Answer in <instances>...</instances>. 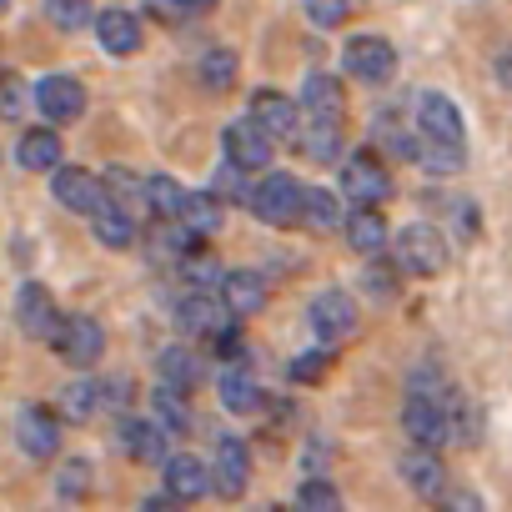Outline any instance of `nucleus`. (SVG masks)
Segmentation results:
<instances>
[{
    "instance_id": "13",
    "label": "nucleus",
    "mask_w": 512,
    "mask_h": 512,
    "mask_svg": "<svg viewBox=\"0 0 512 512\" xmlns=\"http://www.w3.org/2000/svg\"><path fill=\"white\" fill-rule=\"evenodd\" d=\"M36 111H41L51 126L76 121V116L86 111V91H81V81H71V76H46V81H36Z\"/></svg>"
},
{
    "instance_id": "45",
    "label": "nucleus",
    "mask_w": 512,
    "mask_h": 512,
    "mask_svg": "<svg viewBox=\"0 0 512 512\" xmlns=\"http://www.w3.org/2000/svg\"><path fill=\"white\" fill-rule=\"evenodd\" d=\"M327 367H332V352H302L292 362V382H317V377H327Z\"/></svg>"
},
{
    "instance_id": "5",
    "label": "nucleus",
    "mask_w": 512,
    "mask_h": 512,
    "mask_svg": "<svg viewBox=\"0 0 512 512\" xmlns=\"http://www.w3.org/2000/svg\"><path fill=\"white\" fill-rule=\"evenodd\" d=\"M342 191L352 196V206H382L392 196V176H387V166L372 151H357L342 166Z\"/></svg>"
},
{
    "instance_id": "20",
    "label": "nucleus",
    "mask_w": 512,
    "mask_h": 512,
    "mask_svg": "<svg viewBox=\"0 0 512 512\" xmlns=\"http://www.w3.org/2000/svg\"><path fill=\"white\" fill-rule=\"evenodd\" d=\"M96 41L111 56H136L141 51V21L131 11H101L96 16Z\"/></svg>"
},
{
    "instance_id": "28",
    "label": "nucleus",
    "mask_w": 512,
    "mask_h": 512,
    "mask_svg": "<svg viewBox=\"0 0 512 512\" xmlns=\"http://www.w3.org/2000/svg\"><path fill=\"white\" fill-rule=\"evenodd\" d=\"M216 392H221V407L236 412V417H246V412L262 407V387L251 382V372H226V377L216 382Z\"/></svg>"
},
{
    "instance_id": "51",
    "label": "nucleus",
    "mask_w": 512,
    "mask_h": 512,
    "mask_svg": "<svg viewBox=\"0 0 512 512\" xmlns=\"http://www.w3.org/2000/svg\"><path fill=\"white\" fill-rule=\"evenodd\" d=\"M0 11H6V0H0Z\"/></svg>"
},
{
    "instance_id": "33",
    "label": "nucleus",
    "mask_w": 512,
    "mask_h": 512,
    "mask_svg": "<svg viewBox=\"0 0 512 512\" xmlns=\"http://www.w3.org/2000/svg\"><path fill=\"white\" fill-rule=\"evenodd\" d=\"M101 402H106V397H101V382H86V377H81V382H71V387L61 392V417H66V422H86Z\"/></svg>"
},
{
    "instance_id": "23",
    "label": "nucleus",
    "mask_w": 512,
    "mask_h": 512,
    "mask_svg": "<svg viewBox=\"0 0 512 512\" xmlns=\"http://www.w3.org/2000/svg\"><path fill=\"white\" fill-rule=\"evenodd\" d=\"M16 161H21L26 171H56V166H61V136H56V126L26 131V136L16 141Z\"/></svg>"
},
{
    "instance_id": "8",
    "label": "nucleus",
    "mask_w": 512,
    "mask_h": 512,
    "mask_svg": "<svg viewBox=\"0 0 512 512\" xmlns=\"http://www.w3.org/2000/svg\"><path fill=\"white\" fill-rule=\"evenodd\" d=\"M307 322L312 332L327 342V347H342L352 332H357V302L347 292H322L312 307H307Z\"/></svg>"
},
{
    "instance_id": "7",
    "label": "nucleus",
    "mask_w": 512,
    "mask_h": 512,
    "mask_svg": "<svg viewBox=\"0 0 512 512\" xmlns=\"http://www.w3.org/2000/svg\"><path fill=\"white\" fill-rule=\"evenodd\" d=\"M56 181H51V196L66 206V211H81V216H96L111 196H106V181H96L91 171H81V166H56L51 171Z\"/></svg>"
},
{
    "instance_id": "34",
    "label": "nucleus",
    "mask_w": 512,
    "mask_h": 512,
    "mask_svg": "<svg viewBox=\"0 0 512 512\" xmlns=\"http://www.w3.org/2000/svg\"><path fill=\"white\" fill-rule=\"evenodd\" d=\"M302 221H307L312 231H337V226H342L337 196H332V191H307V196H302Z\"/></svg>"
},
{
    "instance_id": "25",
    "label": "nucleus",
    "mask_w": 512,
    "mask_h": 512,
    "mask_svg": "<svg viewBox=\"0 0 512 512\" xmlns=\"http://www.w3.org/2000/svg\"><path fill=\"white\" fill-rule=\"evenodd\" d=\"M156 377H161L166 387L191 392V387L201 382V357H196V352H186V347H166V352L156 357Z\"/></svg>"
},
{
    "instance_id": "10",
    "label": "nucleus",
    "mask_w": 512,
    "mask_h": 512,
    "mask_svg": "<svg viewBox=\"0 0 512 512\" xmlns=\"http://www.w3.org/2000/svg\"><path fill=\"white\" fill-rule=\"evenodd\" d=\"M166 437H171V432H166L156 417H151V422H146V417H121V427H116L121 452H126L131 462H151V467H156V462L166 467V457H171Z\"/></svg>"
},
{
    "instance_id": "6",
    "label": "nucleus",
    "mask_w": 512,
    "mask_h": 512,
    "mask_svg": "<svg viewBox=\"0 0 512 512\" xmlns=\"http://www.w3.org/2000/svg\"><path fill=\"white\" fill-rule=\"evenodd\" d=\"M51 347H56V357L71 362V367H96L101 352H106V332H101L96 317H66Z\"/></svg>"
},
{
    "instance_id": "42",
    "label": "nucleus",
    "mask_w": 512,
    "mask_h": 512,
    "mask_svg": "<svg viewBox=\"0 0 512 512\" xmlns=\"http://www.w3.org/2000/svg\"><path fill=\"white\" fill-rule=\"evenodd\" d=\"M56 492L61 497H86L91 492V467L76 457V462H66L61 472H56Z\"/></svg>"
},
{
    "instance_id": "3",
    "label": "nucleus",
    "mask_w": 512,
    "mask_h": 512,
    "mask_svg": "<svg viewBox=\"0 0 512 512\" xmlns=\"http://www.w3.org/2000/svg\"><path fill=\"white\" fill-rule=\"evenodd\" d=\"M176 327L186 332V337H221V332H231L236 327V312L226 307V297L221 292H211V287H196V292H186L181 302H176Z\"/></svg>"
},
{
    "instance_id": "11",
    "label": "nucleus",
    "mask_w": 512,
    "mask_h": 512,
    "mask_svg": "<svg viewBox=\"0 0 512 512\" xmlns=\"http://www.w3.org/2000/svg\"><path fill=\"white\" fill-rule=\"evenodd\" d=\"M16 442H21V452L36 457V462L56 457V452H61V417H56L51 407H26V412L16 417Z\"/></svg>"
},
{
    "instance_id": "24",
    "label": "nucleus",
    "mask_w": 512,
    "mask_h": 512,
    "mask_svg": "<svg viewBox=\"0 0 512 512\" xmlns=\"http://www.w3.org/2000/svg\"><path fill=\"white\" fill-rule=\"evenodd\" d=\"M91 231H96V241L101 246H131L136 241V216L126 211V206H116V201H106L96 216H91Z\"/></svg>"
},
{
    "instance_id": "35",
    "label": "nucleus",
    "mask_w": 512,
    "mask_h": 512,
    "mask_svg": "<svg viewBox=\"0 0 512 512\" xmlns=\"http://www.w3.org/2000/svg\"><path fill=\"white\" fill-rule=\"evenodd\" d=\"M417 166L432 171V176H447V171H462V146H442V141H427L417 146Z\"/></svg>"
},
{
    "instance_id": "32",
    "label": "nucleus",
    "mask_w": 512,
    "mask_h": 512,
    "mask_svg": "<svg viewBox=\"0 0 512 512\" xmlns=\"http://www.w3.org/2000/svg\"><path fill=\"white\" fill-rule=\"evenodd\" d=\"M181 201H186V191L171 176H146V206L156 211V221H176L181 216Z\"/></svg>"
},
{
    "instance_id": "31",
    "label": "nucleus",
    "mask_w": 512,
    "mask_h": 512,
    "mask_svg": "<svg viewBox=\"0 0 512 512\" xmlns=\"http://www.w3.org/2000/svg\"><path fill=\"white\" fill-rule=\"evenodd\" d=\"M302 101H307V111H317V116H337V111H342V81L327 76V71H312L307 86H302Z\"/></svg>"
},
{
    "instance_id": "1",
    "label": "nucleus",
    "mask_w": 512,
    "mask_h": 512,
    "mask_svg": "<svg viewBox=\"0 0 512 512\" xmlns=\"http://www.w3.org/2000/svg\"><path fill=\"white\" fill-rule=\"evenodd\" d=\"M457 392H437V397H422L412 392L407 407H402V427L417 447H447L457 437Z\"/></svg>"
},
{
    "instance_id": "21",
    "label": "nucleus",
    "mask_w": 512,
    "mask_h": 512,
    "mask_svg": "<svg viewBox=\"0 0 512 512\" xmlns=\"http://www.w3.org/2000/svg\"><path fill=\"white\" fill-rule=\"evenodd\" d=\"M297 146H302V156H312L317 166L337 161V156H342V121H337V116H317V111H312V121L297 131Z\"/></svg>"
},
{
    "instance_id": "43",
    "label": "nucleus",
    "mask_w": 512,
    "mask_h": 512,
    "mask_svg": "<svg viewBox=\"0 0 512 512\" xmlns=\"http://www.w3.org/2000/svg\"><path fill=\"white\" fill-rule=\"evenodd\" d=\"M347 11H352V0H307V16H312V26H322V31L342 26Z\"/></svg>"
},
{
    "instance_id": "9",
    "label": "nucleus",
    "mask_w": 512,
    "mask_h": 512,
    "mask_svg": "<svg viewBox=\"0 0 512 512\" xmlns=\"http://www.w3.org/2000/svg\"><path fill=\"white\" fill-rule=\"evenodd\" d=\"M16 322H21L26 337H36V342H56V332H61L66 317L56 312V302H51V292H46L41 282H26L21 297H16Z\"/></svg>"
},
{
    "instance_id": "44",
    "label": "nucleus",
    "mask_w": 512,
    "mask_h": 512,
    "mask_svg": "<svg viewBox=\"0 0 512 512\" xmlns=\"http://www.w3.org/2000/svg\"><path fill=\"white\" fill-rule=\"evenodd\" d=\"M211 181H216L211 191H216L221 201H251V191L241 186V166H236V161H226V166H221V171H216Z\"/></svg>"
},
{
    "instance_id": "22",
    "label": "nucleus",
    "mask_w": 512,
    "mask_h": 512,
    "mask_svg": "<svg viewBox=\"0 0 512 512\" xmlns=\"http://www.w3.org/2000/svg\"><path fill=\"white\" fill-rule=\"evenodd\" d=\"M221 297L236 317H251L267 307V277L262 272H226L221 277Z\"/></svg>"
},
{
    "instance_id": "26",
    "label": "nucleus",
    "mask_w": 512,
    "mask_h": 512,
    "mask_svg": "<svg viewBox=\"0 0 512 512\" xmlns=\"http://www.w3.org/2000/svg\"><path fill=\"white\" fill-rule=\"evenodd\" d=\"M347 241H352V251L377 256V251L387 246V221H382L372 206H357V211L347 216Z\"/></svg>"
},
{
    "instance_id": "27",
    "label": "nucleus",
    "mask_w": 512,
    "mask_h": 512,
    "mask_svg": "<svg viewBox=\"0 0 512 512\" xmlns=\"http://www.w3.org/2000/svg\"><path fill=\"white\" fill-rule=\"evenodd\" d=\"M151 412H156V422H161L166 432H186V427H191V402H186L181 387L156 382V392H151Z\"/></svg>"
},
{
    "instance_id": "38",
    "label": "nucleus",
    "mask_w": 512,
    "mask_h": 512,
    "mask_svg": "<svg viewBox=\"0 0 512 512\" xmlns=\"http://www.w3.org/2000/svg\"><path fill=\"white\" fill-rule=\"evenodd\" d=\"M31 101H36V91H26L21 76H11V71L0 76V121H21Z\"/></svg>"
},
{
    "instance_id": "17",
    "label": "nucleus",
    "mask_w": 512,
    "mask_h": 512,
    "mask_svg": "<svg viewBox=\"0 0 512 512\" xmlns=\"http://www.w3.org/2000/svg\"><path fill=\"white\" fill-rule=\"evenodd\" d=\"M417 131L427 136V141H442V146H462V116H457V106L447 101V96H437V91H427L422 101H417Z\"/></svg>"
},
{
    "instance_id": "18",
    "label": "nucleus",
    "mask_w": 512,
    "mask_h": 512,
    "mask_svg": "<svg viewBox=\"0 0 512 512\" xmlns=\"http://www.w3.org/2000/svg\"><path fill=\"white\" fill-rule=\"evenodd\" d=\"M251 121L262 126L272 141H292V136L302 131V121H297V101H287L282 91H256V96H251Z\"/></svg>"
},
{
    "instance_id": "36",
    "label": "nucleus",
    "mask_w": 512,
    "mask_h": 512,
    "mask_svg": "<svg viewBox=\"0 0 512 512\" xmlns=\"http://www.w3.org/2000/svg\"><path fill=\"white\" fill-rule=\"evenodd\" d=\"M297 512H342V492L322 477H307L297 492Z\"/></svg>"
},
{
    "instance_id": "30",
    "label": "nucleus",
    "mask_w": 512,
    "mask_h": 512,
    "mask_svg": "<svg viewBox=\"0 0 512 512\" xmlns=\"http://www.w3.org/2000/svg\"><path fill=\"white\" fill-rule=\"evenodd\" d=\"M101 181H106V196H111L116 206H126L131 216H136V211H151V206H146V181H141V176H131L126 166H111Z\"/></svg>"
},
{
    "instance_id": "19",
    "label": "nucleus",
    "mask_w": 512,
    "mask_h": 512,
    "mask_svg": "<svg viewBox=\"0 0 512 512\" xmlns=\"http://www.w3.org/2000/svg\"><path fill=\"white\" fill-rule=\"evenodd\" d=\"M166 492H171L176 502H196V497H206V492H211V467H206L201 457H191V452L166 457Z\"/></svg>"
},
{
    "instance_id": "40",
    "label": "nucleus",
    "mask_w": 512,
    "mask_h": 512,
    "mask_svg": "<svg viewBox=\"0 0 512 512\" xmlns=\"http://www.w3.org/2000/svg\"><path fill=\"white\" fill-rule=\"evenodd\" d=\"M201 81H206L211 91H226V86L236 81V56H231V51H206V61H201Z\"/></svg>"
},
{
    "instance_id": "41",
    "label": "nucleus",
    "mask_w": 512,
    "mask_h": 512,
    "mask_svg": "<svg viewBox=\"0 0 512 512\" xmlns=\"http://www.w3.org/2000/svg\"><path fill=\"white\" fill-rule=\"evenodd\" d=\"M46 6H51V21L61 31H81L91 21V0H46Z\"/></svg>"
},
{
    "instance_id": "49",
    "label": "nucleus",
    "mask_w": 512,
    "mask_h": 512,
    "mask_svg": "<svg viewBox=\"0 0 512 512\" xmlns=\"http://www.w3.org/2000/svg\"><path fill=\"white\" fill-rule=\"evenodd\" d=\"M497 81H502V86H512V51H502V56H497Z\"/></svg>"
},
{
    "instance_id": "39",
    "label": "nucleus",
    "mask_w": 512,
    "mask_h": 512,
    "mask_svg": "<svg viewBox=\"0 0 512 512\" xmlns=\"http://www.w3.org/2000/svg\"><path fill=\"white\" fill-rule=\"evenodd\" d=\"M377 141H382V151H387V156H397V161H417V146H422V136H412V131L392 126V121H382V126H377Z\"/></svg>"
},
{
    "instance_id": "4",
    "label": "nucleus",
    "mask_w": 512,
    "mask_h": 512,
    "mask_svg": "<svg viewBox=\"0 0 512 512\" xmlns=\"http://www.w3.org/2000/svg\"><path fill=\"white\" fill-rule=\"evenodd\" d=\"M397 267L407 272V277H437L442 267H447V241H442V231L437 226H407L402 236H397Z\"/></svg>"
},
{
    "instance_id": "12",
    "label": "nucleus",
    "mask_w": 512,
    "mask_h": 512,
    "mask_svg": "<svg viewBox=\"0 0 512 512\" xmlns=\"http://www.w3.org/2000/svg\"><path fill=\"white\" fill-rule=\"evenodd\" d=\"M342 61H347V71H352L357 81H372V86L397 71V51H392L382 36H352L347 51H342Z\"/></svg>"
},
{
    "instance_id": "46",
    "label": "nucleus",
    "mask_w": 512,
    "mask_h": 512,
    "mask_svg": "<svg viewBox=\"0 0 512 512\" xmlns=\"http://www.w3.org/2000/svg\"><path fill=\"white\" fill-rule=\"evenodd\" d=\"M437 512H487V507H482L477 492H467V487H447L442 502H437Z\"/></svg>"
},
{
    "instance_id": "16",
    "label": "nucleus",
    "mask_w": 512,
    "mask_h": 512,
    "mask_svg": "<svg viewBox=\"0 0 512 512\" xmlns=\"http://www.w3.org/2000/svg\"><path fill=\"white\" fill-rule=\"evenodd\" d=\"M221 141H226V161H236L241 171H262L272 161V136L256 126L251 116L246 121H231Z\"/></svg>"
},
{
    "instance_id": "2",
    "label": "nucleus",
    "mask_w": 512,
    "mask_h": 512,
    "mask_svg": "<svg viewBox=\"0 0 512 512\" xmlns=\"http://www.w3.org/2000/svg\"><path fill=\"white\" fill-rule=\"evenodd\" d=\"M302 181L297 176H287V171H272V176H262L251 186V211H256V221H267V226H292V221H302Z\"/></svg>"
},
{
    "instance_id": "15",
    "label": "nucleus",
    "mask_w": 512,
    "mask_h": 512,
    "mask_svg": "<svg viewBox=\"0 0 512 512\" xmlns=\"http://www.w3.org/2000/svg\"><path fill=\"white\" fill-rule=\"evenodd\" d=\"M397 472H402V482H407L422 502H442L447 472H442V462H437V447H412V452H402V457H397Z\"/></svg>"
},
{
    "instance_id": "47",
    "label": "nucleus",
    "mask_w": 512,
    "mask_h": 512,
    "mask_svg": "<svg viewBox=\"0 0 512 512\" xmlns=\"http://www.w3.org/2000/svg\"><path fill=\"white\" fill-rule=\"evenodd\" d=\"M141 6H146V16H156V21H166V26L186 21V6H181V0H141Z\"/></svg>"
},
{
    "instance_id": "37",
    "label": "nucleus",
    "mask_w": 512,
    "mask_h": 512,
    "mask_svg": "<svg viewBox=\"0 0 512 512\" xmlns=\"http://www.w3.org/2000/svg\"><path fill=\"white\" fill-rule=\"evenodd\" d=\"M397 262H367V272H362V292L372 297V302H392L397 297Z\"/></svg>"
},
{
    "instance_id": "14",
    "label": "nucleus",
    "mask_w": 512,
    "mask_h": 512,
    "mask_svg": "<svg viewBox=\"0 0 512 512\" xmlns=\"http://www.w3.org/2000/svg\"><path fill=\"white\" fill-rule=\"evenodd\" d=\"M246 482H251V452H246V442L221 437L216 442V462H211V492L216 497H241Z\"/></svg>"
},
{
    "instance_id": "29",
    "label": "nucleus",
    "mask_w": 512,
    "mask_h": 512,
    "mask_svg": "<svg viewBox=\"0 0 512 512\" xmlns=\"http://www.w3.org/2000/svg\"><path fill=\"white\" fill-rule=\"evenodd\" d=\"M176 221H186L191 231L211 236V231L221 226V196H216V191H186V201H181V216H176Z\"/></svg>"
},
{
    "instance_id": "48",
    "label": "nucleus",
    "mask_w": 512,
    "mask_h": 512,
    "mask_svg": "<svg viewBox=\"0 0 512 512\" xmlns=\"http://www.w3.org/2000/svg\"><path fill=\"white\" fill-rule=\"evenodd\" d=\"M141 512H186V507L166 492V497H146V502H141Z\"/></svg>"
},
{
    "instance_id": "50",
    "label": "nucleus",
    "mask_w": 512,
    "mask_h": 512,
    "mask_svg": "<svg viewBox=\"0 0 512 512\" xmlns=\"http://www.w3.org/2000/svg\"><path fill=\"white\" fill-rule=\"evenodd\" d=\"M186 6V16H206V11H216V0H181Z\"/></svg>"
}]
</instances>
